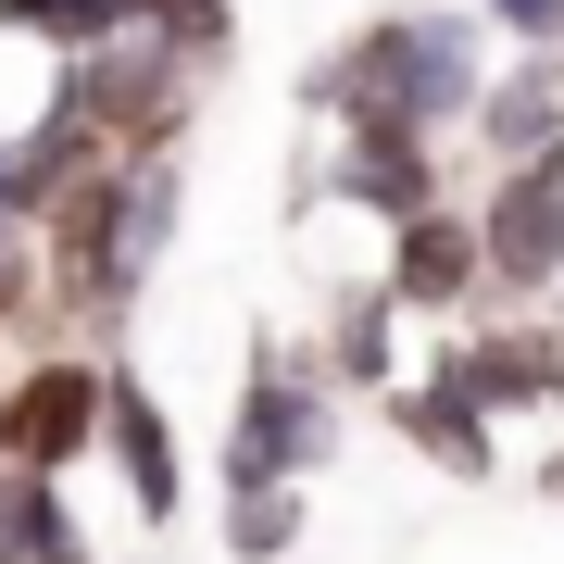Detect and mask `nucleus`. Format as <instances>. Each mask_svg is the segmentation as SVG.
<instances>
[{"mask_svg":"<svg viewBox=\"0 0 564 564\" xmlns=\"http://www.w3.org/2000/svg\"><path fill=\"white\" fill-rule=\"evenodd\" d=\"M326 377L339 389H402V289L389 276H351L326 302Z\"/></svg>","mask_w":564,"mask_h":564,"instance_id":"nucleus-13","label":"nucleus"},{"mask_svg":"<svg viewBox=\"0 0 564 564\" xmlns=\"http://www.w3.org/2000/svg\"><path fill=\"white\" fill-rule=\"evenodd\" d=\"M76 126H101L113 151H176L188 139V101H202V51L176 39V25H126V39H101V51H76L63 63V88H51Z\"/></svg>","mask_w":564,"mask_h":564,"instance_id":"nucleus-2","label":"nucleus"},{"mask_svg":"<svg viewBox=\"0 0 564 564\" xmlns=\"http://www.w3.org/2000/svg\"><path fill=\"white\" fill-rule=\"evenodd\" d=\"M477 151H489V163H540V151H564V51H514L502 76H489Z\"/></svg>","mask_w":564,"mask_h":564,"instance_id":"nucleus-11","label":"nucleus"},{"mask_svg":"<svg viewBox=\"0 0 564 564\" xmlns=\"http://www.w3.org/2000/svg\"><path fill=\"white\" fill-rule=\"evenodd\" d=\"M139 13H151V25H176L202 63H226V39H239V13H226V0H139Z\"/></svg>","mask_w":564,"mask_h":564,"instance_id":"nucleus-17","label":"nucleus"},{"mask_svg":"<svg viewBox=\"0 0 564 564\" xmlns=\"http://www.w3.org/2000/svg\"><path fill=\"white\" fill-rule=\"evenodd\" d=\"M477 239H489V289L502 302H552L564 289V163H502L477 188Z\"/></svg>","mask_w":564,"mask_h":564,"instance_id":"nucleus-4","label":"nucleus"},{"mask_svg":"<svg viewBox=\"0 0 564 564\" xmlns=\"http://www.w3.org/2000/svg\"><path fill=\"white\" fill-rule=\"evenodd\" d=\"M101 414H113V364H88V351L25 364L13 402H0V464H51V477H63V464L101 440Z\"/></svg>","mask_w":564,"mask_h":564,"instance_id":"nucleus-6","label":"nucleus"},{"mask_svg":"<svg viewBox=\"0 0 564 564\" xmlns=\"http://www.w3.org/2000/svg\"><path fill=\"white\" fill-rule=\"evenodd\" d=\"M176 214H188V176H176V151H126V202H113V263H101V326L139 314V289H151V263L163 239H176Z\"/></svg>","mask_w":564,"mask_h":564,"instance_id":"nucleus-9","label":"nucleus"},{"mask_svg":"<svg viewBox=\"0 0 564 564\" xmlns=\"http://www.w3.org/2000/svg\"><path fill=\"white\" fill-rule=\"evenodd\" d=\"M389 426H402V440H414L426 464H440V477H502V440H489V426H502V414H489L477 389H452L440 364L389 389Z\"/></svg>","mask_w":564,"mask_h":564,"instance_id":"nucleus-10","label":"nucleus"},{"mask_svg":"<svg viewBox=\"0 0 564 564\" xmlns=\"http://www.w3.org/2000/svg\"><path fill=\"white\" fill-rule=\"evenodd\" d=\"M489 13V39H514V51H564V0H477Z\"/></svg>","mask_w":564,"mask_h":564,"instance_id":"nucleus-18","label":"nucleus"},{"mask_svg":"<svg viewBox=\"0 0 564 564\" xmlns=\"http://www.w3.org/2000/svg\"><path fill=\"white\" fill-rule=\"evenodd\" d=\"M314 176H326V202H351V214H377V226L452 202V188H440V139H426V126H402V113H351L339 139H326Z\"/></svg>","mask_w":564,"mask_h":564,"instance_id":"nucleus-5","label":"nucleus"},{"mask_svg":"<svg viewBox=\"0 0 564 564\" xmlns=\"http://www.w3.org/2000/svg\"><path fill=\"white\" fill-rule=\"evenodd\" d=\"M0 402H13V377H0Z\"/></svg>","mask_w":564,"mask_h":564,"instance_id":"nucleus-21","label":"nucleus"},{"mask_svg":"<svg viewBox=\"0 0 564 564\" xmlns=\"http://www.w3.org/2000/svg\"><path fill=\"white\" fill-rule=\"evenodd\" d=\"M289 540H302V489H226V552H239V564H276Z\"/></svg>","mask_w":564,"mask_h":564,"instance_id":"nucleus-16","label":"nucleus"},{"mask_svg":"<svg viewBox=\"0 0 564 564\" xmlns=\"http://www.w3.org/2000/svg\"><path fill=\"white\" fill-rule=\"evenodd\" d=\"M0 25H13V39H39L51 63H76V51L126 39V25H139V0H0Z\"/></svg>","mask_w":564,"mask_h":564,"instance_id":"nucleus-15","label":"nucleus"},{"mask_svg":"<svg viewBox=\"0 0 564 564\" xmlns=\"http://www.w3.org/2000/svg\"><path fill=\"white\" fill-rule=\"evenodd\" d=\"M101 452L126 464V502H139V527H176V426H163V402H151V389L139 377H126V364H113V414H101Z\"/></svg>","mask_w":564,"mask_h":564,"instance_id":"nucleus-12","label":"nucleus"},{"mask_svg":"<svg viewBox=\"0 0 564 564\" xmlns=\"http://www.w3.org/2000/svg\"><path fill=\"white\" fill-rule=\"evenodd\" d=\"M540 489H552V502H564V452H552V464H540Z\"/></svg>","mask_w":564,"mask_h":564,"instance_id":"nucleus-20","label":"nucleus"},{"mask_svg":"<svg viewBox=\"0 0 564 564\" xmlns=\"http://www.w3.org/2000/svg\"><path fill=\"white\" fill-rule=\"evenodd\" d=\"M63 540H76L63 477H51V464H0V564H51Z\"/></svg>","mask_w":564,"mask_h":564,"instance_id":"nucleus-14","label":"nucleus"},{"mask_svg":"<svg viewBox=\"0 0 564 564\" xmlns=\"http://www.w3.org/2000/svg\"><path fill=\"white\" fill-rule=\"evenodd\" d=\"M452 389H477L489 414H552L564 402V314H502V326H464L440 351Z\"/></svg>","mask_w":564,"mask_h":564,"instance_id":"nucleus-7","label":"nucleus"},{"mask_svg":"<svg viewBox=\"0 0 564 564\" xmlns=\"http://www.w3.org/2000/svg\"><path fill=\"white\" fill-rule=\"evenodd\" d=\"M489 76H502V63H489V13L414 0V13L351 25V39L302 76V101H314L326 126H351V113H402V126H426V139H452V126H477Z\"/></svg>","mask_w":564,"mask_h":564,"instance_id":"nucleus-1","label":"nucleus"},{"mask_svg":"<svg viewBox=\"0 0 564 564\" xmlns=\"http://www.w3.org/2000/svg\"><path fill=\"white\" fill-rule=\"evenodd\" d=\"M39 251H51L39 226H0V326H13L25 302H39Z\"/></svg>","mask_w":564,"mask_h":564,"instance_id":"nucleus-19","label":"nucleus"},{"mask_svg":"<svg viewBox=\"0 0 564 564\" xmlns=\"http://www.w3.org/2000/svg\"><path fill=\"white\" fill-rule=\"evenodd\" d=\"M389 289H402V314H464L489 302V239H477V202H426L389 226Z\"/></svg>","mask_w":564,"mask_h":564,"instance_id":"nucleus-8","label":"nucleus"},{"mask_svg":"<svg viewBox=\"0 0 564 564\" xmlns=\"http://www.w3.org/2000/svg\"><path fill=\"white\" fill-rule=\"evenodd\" d=\"M326 351H289V339H251V377H239V414H226V489H276V477H314L339 452V402H326Z\"/></svg>","mask_w":564,"mask_h":564,"instance_id":"nucleus-3","label":"nucleus"}]
</instances>
